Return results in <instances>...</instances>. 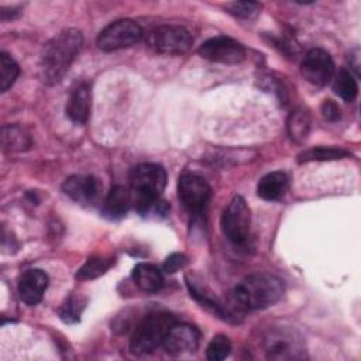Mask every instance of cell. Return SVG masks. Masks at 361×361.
Returning a JSON list of instances; mask_svg holds the SVG:
<instances>
[{"label": "cell", "instance_id": "cell-10", "mask_svg": "<svg viewBox=\"0 0 361 361\" xmlns=\"http://www.w3.org/2000/svg\"><path fill=\"white\" fill-rule=\"evenodd\" d=\"M178 196L186 210L200 213L210 197V186L197 173H183L178 182Z\"/></svg>", "mask_w": 361, "mask_h": 361}, {"label": "cell", "instance_id": "cell-7", "mask_svg": "<svg viewBox=\"0 0 361 361\" xmlns=\"http://www.w3.org/2000/svg\"><path fill=\"white\" fill-rule=\"evenodd\" d=\"M166 185V172L158 164L137 165L130 173L133 199L161 196Z\"/></svg>", "mask_w": 361, "mask_h": 361}, {"label": "cell", "instance_id": "cell-26", "mask_svg": "<svg viewBox=\"0 0 361 361\" xmlns=\"http://www.w3.org/2000/svg\"><path fill=\"white\" fill-rule=\"evenodd\" d=\"M85 309V300L79 296H69L65 303L59 307V317L65 323H76L80 320V314Z\"/></svg>", "mask_w": 361, "mask_h": 361}, {"label": "cell", "instance_id": "cell-16", "mask_svg": "<svg viewBox=\"0 0 361 361\" xmlns=\"http://www.w3.org/2000/svg\"><path fill=\"white\" fill-rule=\"evenodd\" d=\"M134 202L131 189H127L126 186L116 185L109 192L107 197L103 202L102 206V214L109 220H118L128 212L131 203Z\"/></svg>", "mask_w": 361, "mask_h": 361}, {"label": "cell", "instance_id": "cell-19", "mask_svg": "<svg viewBox=\"0 0 361 361\" xmlns=\"http://www.w3.org/2000/svg\"><path fill=\"white\" fill-rule=\"evenodd\" d=\"M1 145L7 152H21L31 147V138L20 126L8 124L1 128Z\"/></svg>", "mask_w": 361, "mask_h": 361}, {"label": "cell", "instance_id": "cell-5", "mask_svg": "<svg viewBox=\"0 0 361 361\" xmlns=\"http://www.w3.org/2000/svg\"><path fill=\"white\" fill-rule=\"evenodd\" d=\"M221 231L235 245H241L247 241L251 226L250 207L243 196H234L224 209L220 220Z\"/></svg>", "mask_w": 361, "mask_h": 361}, {"label": "cell", "instance_id": "cell-2", "mask_svg": "<svg viewBox=\"0 0 361 361\" xmlns=\"http://www.w3.org/2000/svg\"><path fill=\"white\" fill-rule=\"evenodd\" d=\"M283 295L282 281L271 274H252L234 288L238 305L248 310L265 309L275 305Z\"/></svg>", "mask_w": 361, "mask_h": 361}, {"label": "cell", "instance_id": "cell-13", "mask_svg": "<svg viewBox=\"0 0 361 361\" xmlns=\"http://www.w3.org/2000/svg\"><path fill=\"white\" fill-rule=\"evenodd\" d=\"M63 193L76 203L93 204L100 195V183L93 175L76 173L65 179Z\"/></svg>", "mask_w": 361, "mask_h": 361}, {"label": "cell", "instance_id": "cell-22", "mask_svg": "<svg viewBox=\"0 0 361 361\" xmlns=\"http://www.w3.org/2000/svg\"><path fill=\"white\" fill-rule=\"evenodd\" d=\"M350 152L337 148V147H314L310 149H306L298 155V162H312V161H334L348 157Z\"/></svg>", "mask_w": 361, "mask_h": 361}, {"label": "cell", "instance_id": "cell-23", "mask_svg": "<svg viewBox=\"0 0 361 361\" xmlns=\"http://www.w3.org/2000/svg\"><path fill=\"white\" fill-rule=\"evenodd\" d=\"M309 130H310V117H309L307 111H305L303 109H298V110L292 111L288 118L289 137L293 141L300 142V141L306 140Z\"/></svg>", "mask_w": 361, "mask_h": 361}, {"label": "cell", "instance_id": "cell-27", "mask_svg": "<svg viewBox=\"0 0 361 361\" xmlns=\"http://www.w3.org/2000/svg\"><path fill=\"white\" fill-rule=\"evenodd\" d=\"M231 351V341L224 334H217L212 338L206 348V357L212 361H220L230 355Z\"/></svg>", "mask_w": 361, "mask_h": 361}, {"label": "cell", "instance_id": "cell-6", "mask_svg": "<svg viewBox=\"0 0 361 361\" xmlns=\"http://www.w3.org/2000/svg\"><path fill=\"white\" fill-rule=\"evenodd\" d=\"M142 38V28L130 18H121L106 25L97 35V47L104 52L128 48Z\"/></svg>", "mask_w": 361, "mask_h": 361}, {"label": "cell", "instance_id": "cell-21", "mask_svg": "<svg viewBox=\"0 0 361 361\" xmlns=\"http://www.w3.org/2000/svg\"><path fill=\"white\" fill-rule=\"evenodd\" d=\"M334 93L345 102H353L358 93V83L354 75L347 69H340L333 80Z\"/></svg>", "mask_w": 361, "mask_h": 361}, {"label": "cell", "instance_id": "cell-29", "mask_svg": "<svg viewBox=\"0 0 361 361\" xmlns=\"http://www.w3.org/2000/svg\"><path fill=\"white\" fill-rule=\"evenodd\" d=\"M188 264V258L180 254V252H173L171 254L165 262H164V271L168 274H175L178 271H180L182 268H185Z\"/></svg>", "mask_w": 361, "mask_h": 361}, {"label": "cell", "instance_id": "cell-15", "mask_svg": "<svg viewBox=\"0 0 361 361\" xmlns=\"http://www.w3.org/2000/svg\"><path fill=\"white\" fill-rule=\"evenodd\" d=\"M90 100H92L90 86L86 82L78 83L72 89L66 103L68 117L76 124H85L90 113Z\"/></svg>", "mask_w": 361, "mask_h": 361}, {"label": "cell", "instance_id": "cell-14", "mask_svg": "<svg viewBox=\"0 0 361 361\" xmlns=\"http://www.w3.org/2000/svg\"><path fill=\"white\" fill-rule=\"evenodd\" d=\"M48 286V275L38 268L27 269L18 279V296L28 306H35L42 300Z\"/></svg>", "mask_w": 361, "mask_h": 361}, {"label": "cell", "instance_id": "cell-3", "mask_svg": "<svg viewBox=\"0 0 361 361\" xmlns=\"http://www.w3.org/2000/svg\"><path fill=\"white\" fill-rule=\"evenodd\" d=\"M262 350L268 360L293 361L306 358V344L290 326H272L262 336Z\"/></svg>", "mask_w": 361, "mask_h": 361}, {"label": "cell", "instance_id": "cell-20", "mask_svg": "<svg viewBox=\"0 0 361 361\" xmlns=\"http://www.w3.org/2000/svg\"><path fill=\"white\" fill-rule=\"evenodd\" d=\"M135 209L144 219H164L169 213V204L161 197H138L134 199Z\"/></svg>", "mask_w": 361, "mask_h": 361}, {"label": "cell", "instance_id": "cell-28", "mask_svg": "<svg viewBox=\"0 0 361 361\" xmlns=\"http://www.w3.org/2000/svg\"><path fill=\"white\" fill-rule=\"evenodd\" d=\"M226 8L240 18H252L258 14L261 6L257 1H233L226 4Z\"/></svg>", "mask_w": 361, "mask_h": 361}, {"label": "cell", "instance_id": "cell-17", "mask_svg": "<svg viewBox=\"0 0 361 361\" xmlns=\"http://www.w3.org/2000/svg\"><path fill=\"white\" fill-rule=\"evenodd\" d=\"M288 189V176L282 171H274L264 175L258 185L257 193L264 200H278Z\"/></svg>", "mask_w": 361, "mask_h": 361}, {"label": "cell", "instance_id": "cell-12", "mask_svg": "<svg viewBox=\"0 0 361 361\" xmlns=\"http://www.w3.org/2000/svg\"><path fill=\"white\" fill-rule=\"evenodd\" d=\"M200 333L188 323H173L165 334L162 345L166 353L172 355H182L193 353L199 347Z\"/></svg>", "mask_w": 361, "mask_h": 361}, {"label": "cell", "instance_id": "cell-25", "mask_svg": "<svg viewBox=\"0 0 361 361\" xmlns=\"http://www.w3.org/2000/svg\"><path fill=\"white\" fill-rule=\"evenodd\" d=\"M20 73L17 62L6 52L0 54V90L7 92Z\"/></svg>", "mask_w": 361, "mask_h": 361}, {"label": "cell", "instance_id": "cell-24", "mask_svg": "<svg viewBox=\"0 0 361 361\" xmlns=\"http://www.w3.org/2000/svg\"><path fill=\"white\" fill-rule=\"evenodd\" d=\"M114 262L111 257H90L78 271V279H93L103 275Z\"/></svg>", "mask_w": 361, "mask_h": 361}, {"label": "cell", "instance_id": "cell-4", "mask_svg": "<svg viewBox=\"0 0 361 361\" xmlns=\"http://www.w3.org/2000/svg\"><path fill=\"white\" fill-rule=\"evenodd\" d=\"M175 323L168 313H152L147 316L137 327L130 341L134 354H148L162 345L166 331Z\"/></svg>", "mask_w": 361, "mask_h": 361}, {"label": "cell", "instance_id": "cell-8", "mask_svg": "<svg viewBox=\"0 0 361 361\" xmlns=\"http://www.w3.org/2000/svg\"><path fill=\"white\" fill-rule=\"evenodd\" d=\"M148 45L159 54L179 55L190 48L192 35L180 25H161L148 34Z\"/></svg>", "mask_w": 361, "mask_h": 361}, {"label": "cell", "instance_id": "cell-11", "mask_svg": "<svg viewBox=\"0 0 361 361\" xmlns=\"http://www.w3.org/2000/svg\"><path fill=\"white\" fill-rule=\"evenodd\" d=\"M300 72L309 83L314 86H324L334 75V62L327 51L322 48H312L306 52L302 61Z\"/></svg>", "mask_w": 361, "mask_h": 361}, {"label": "cell", "instance_id": "cell-30", "mask_svg": "<svg viewBox=\"0 0 361 361\" xmlns=\"http://www.w3.org/2000/svg\"><path fill=\"white\" fill-rule=\"evenodd\" d=\"M322 113L323 117L329 121H336L337 118H340V109L338 106L333 102V100H324L322 104Z\"/></svg>", "mask_w": 361, "mask_h": 361}, {"label": "cell", "instance_id": "cell-1", "mask_svg": "<svg viewBox=\"0 0 361 361\" xmlns=\"http://www.w3.org/2000/svg\"><path fill=\"white\" fill-rule=\"evenodd\" d=\"M83 44L82 32L66 28L54 35L42 48L39 55V78L45 85L58 83L68 72Z\"/></svg>", "mask_w": 361, "mask_h": 361}, {"label": "cell", "instance_id": "cell-9", "mask_svg": "<svg viewBox=\"0 0 361 361\" xmlns=\"http://www.w3.org/2000/svg\"><path fill=\"white\" fill-rule=\"evenodd\" d=\"M197 52L210 62L224 65H235L245 59V48L235 39L224 35L209 38L199 47Z\"/></svg>", "mask_w": 361, "mask_h": 361}, {"label": "cell", "instance_id": "cell-18", "mask_svg": "<svg viewBox=\"0 0 361 361\" xmlns=\"http://www.w3.org/2000/svg\"><path fill=\"white\" fill-rule=\"evenodd\" d=\"M133 281L142 292L147 293L158 292L164 285V276L161 271L155 265L147 262H141L134 267Z\"/></svg>", "mask_w": 361, "mask_h": 361}]
</instances>
